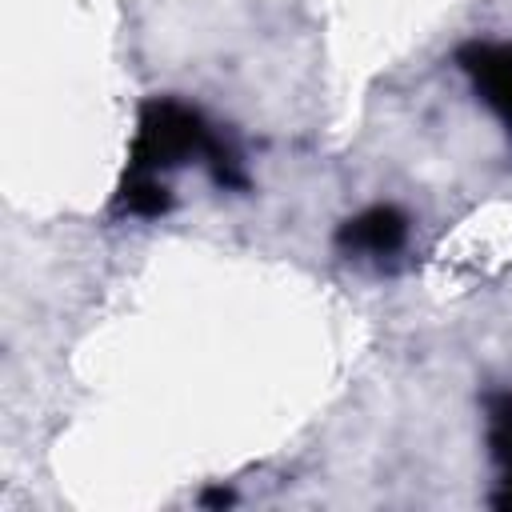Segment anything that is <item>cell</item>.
I'll return each mask as SVG.
<instances>
[{"mask_svg":"<svg viewBox=\"0 0 512 512\" xmlns=\"http://www.w3.org/2000/svg\"><path fill=\"white\" fill-rule=\"evenodd\" d=\"M408 236H412V216L400 204L376 200L336 224L332 248L344 260H356L368 268H392L396 256L408 248Z\"/></svg>","mask_w":512,"mask_h":512,"instance_id":"cell-2","label":"cell"},{"mask_svg":"<svg viewBox=\"0 0 512 512\" xmlns=\"http://www.w3.org/2000/svg\"><path fill=\"white\" fill-rule=\"evenodd\" d=\"M196 504L200 508H228V504H236V492L232 488H204L196 496Z\"/></svg>","mask_w":512,"mask_h":512,"instance_id":"cell-5","label":"cell"},{"mask_svg":"<svg viewBox=\"0 0 512 512\" xmlns=\"http://www.w3.org/2000/svg\"><path fill=\"white\" fill-rule=\"evenodd\" d=\"M200 164L220 192H248L252 176L232 132L212 124L180 96H148L136 112V132L116 184L112 212L132 220H160L176 208L172 176Z\"/></svg>","mask_w":512,"mask_h":512,"instance_id":"cell-1","label":"cell"},{"mask_svg":"<svg viewBox=\"0 0 512 512\" xmlns=\"http://www.w3.org/2000/svg\"><path fill=\"white\" fill-rule=\"evenodd\" d=\"M484 420H488V452L496 464L492 504L512 512V392H488L484 396Z\"/></svg>","mask_w":512,"mask_h":512,"instance_id":"cell-4","label":"cell"},{"mask_svg":"<svg viewBox=\"0 0 512 512\" xmlns=\"http://www.w3.org/2000/svg\"><path fill=\"white\" fill-rule=\"evenodd\" d=\"M452 64L464 72L476 100L512 136V40H464L456 44Z\"/></svg>","mask_w":512,"mask_h":512,"instance_id":"cell-3","label":"cell"}]
</instances>
